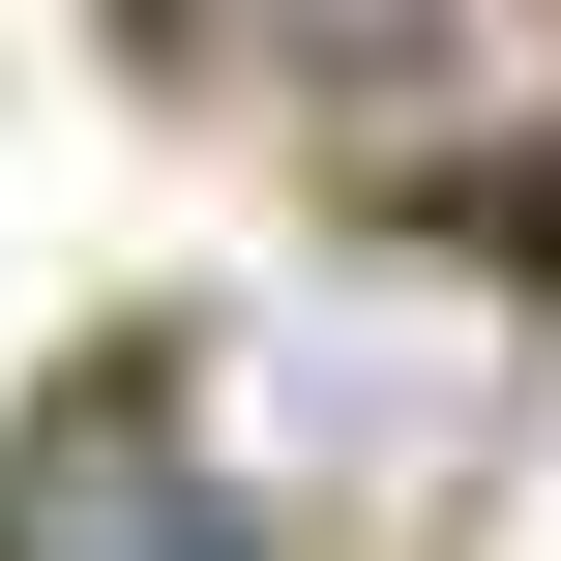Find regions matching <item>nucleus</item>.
<instances>
[{"mask_svg": "<svg viewBox=\"0 0 561 561\" xmlns=\"http://www.w3.org/2000/svg\"><path fill=\"white\" fill-rule=\"evenodd\" d=\"M296 118L355 178H503L561 148V0H296Z\"/></svg>", "mask_w": 561, "mask_h": 561, "instance_id": "obj_1", "label": "nucleus"}]
</instances>
